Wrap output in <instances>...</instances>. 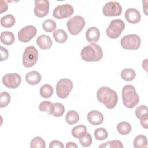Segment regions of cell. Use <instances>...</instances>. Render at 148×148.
<instances>
[{"mask_svg":"<svg viewBox=\"0 0 148 148\" xmlns=\"http://www.w3.org/2000/svg\"><path fill=\"white\" fill-rule=\"evenodd\" d=\"M135 115L138 119L140 120L144 117L148 116L147 108L146 105H141L138 106L135 109Z\"/></svg>","mask_w":148,"mask_h":148,"instance_id":"1f68e13d","label":"cell"},{"mask_svg":"<svg viewBox=\"0 0 148 148\" xmlns=\"http://www.w3.org/2000/svg\"><path fill=\"white\" fill-rule=\"evenodd\" d=\"M54 108V103H52L49 101H44L39 105V109L41 112H47L49 115L53 114Z\"/></svg>","mask_w":148,"mask_h":148,"instance_id":"cb8c5ba5","label":"cell"},{"mask_svg":"<svg viewBox=\"0 0 148 148\" xmlns=\"http://www.w3.org/2000/svg\"><path fill=\"white\" fill-rule=\"evenodd\" d=\"M140 122L142 127H143L145 129H147L148 124V116H146L141 119L140 120Z\"/></svg>","mask_w":148,"mask_h":148,"instance_id":"f35d334b","label":"cell"},{"mask_svg":"<svg viewBox=\"0 0 148 148\" xmlns=\"http://www.w3.org/2000/svg\"><path fill=\"white\" fill-rule=\"evenodd\" d=\"M36 44L38 46L43 50L49 49L53 45L52 40L49 36L46 35H41L36 39Z\"/></svg>","mask_w":148,"mask_h":148,"instance_id":"2e32d148","label":"cell"},{"mask_svg":"<svg viewBox=\"0 0 148 148\" xmlns=\"http://www.w3.org/2000/svg\"><path fill=\"white\" fill-rule=\"evenodd\" d=\"M0 9H1V13H3L4 12H6L8 9V5L6 3V2H5L3 0L1 1V6H0Z\"/></svg>","mask_w":148,"mask_h":148,"instance_id":"ab89813d","label":"cell"},{"mask_svg":"<svg viewBox=\"0 0 148 148\" xmlns=\"http://www.w3.org/2000/svg\"><path fill=\"white\" fill-rule=\"evenodd\" d=\"M80 56L82 60L86 62H96L102 58L103 52L98 45L92 43L82 49Z\"/></svg>","mask_w":148,"mask_h":148,"instance_id":"7a4b0ae2","label":"cell"},{"mask_svg":"<svg viewBox=\"0 0 148 148\" xmlns=\"http://www.w3.org/2000/svg\"><path fill=\"white\" fill-rule=\"evenodd\" d=\"M97 98L109 109H113L117 105L118 97L116 91L106 86L100 87L97 92Z\"/></svg>","mask_w":148,"mask_h":148,"instance_id":"6da1fadb","label":"cell"},{"mask_svg":"<svg viewBox=\"0 0 148 148\" xmlns=\"http://www.w3.org/2000/svg\"><path fill=\"white\" fill-rule=\"evenodd\" d=\"M1 42L6 45H12L14 42V34L10 31H3L0 36Z\"/></svg>","mask_w":148,"mask_h":148,"instance_id":"d6986e66","label":"cell"},{"mask_svg":"<svg viewBox=\"0 0 148 148\" xmlns=\"http://www.w3.org/2000/svg\"><path fill=\"white\" fill-rule=\"evenodd\" d=\"M99 148H123V145L121 142L119 140L108 141L99 146Z\"/></svg>","mask_w":148,"mask_h":148,"instance_id":"f1b7e54d","label":"cell"},{"mask_svg":"<svg viewBox=\"0 0 148 148\" xmlns=\"http://www.w3.org/2000/svg\"><path fill=\"white\" fill-rule=\"evenodd\" d=\"M136 76V73L131 68H125L121 72V78L125 81L133 80Z\"/></svg>","mask_w":148,"mask_h":148,"instance_id":"4316f807","label":"cell"},{"mask_svg":"<svg viewBox=\"0 0 148 148\" xmlns=\"http://www.w3.org/2000/svg\"><path fill=\"white\" fill-rule=\"evenodd\" d=\"M56 23L51 19L46 20L42 24V27L43 29L47 32H51L56 29Z\"/></svg>","mask_w":148,"mask_h":148,"instance_id":"f546056e","label":"cell"},{"mask_svg":"<svg viewBox=\"0 0 148 148\" xmlns=\"http://www.w3.org/2000/svg\"><path fill=\"white\" fill-rule=\"evenodd\" d=\"M38 51L33 46H29L24 50L22 61L23 65L26 68L33 66L37 62Z\"/></svg>","mask_w":148,"mask_h":148,"instance_id":"277c9868","label":"cell"},{"mask_svg":"<svg viewBox=\"0 0 148 148\" xmlns=\"http://www.w3.org/2000/svg\"><path fill=\"white\" fill-rule=\"evenodd\" d=\"M100 37L99 30L95 27L89 28L86 32V38L87 40L90 43L97 42Z\"/></svg>","mask_w":148,"mask_h":148,"instance_id":"e0dca14e","label":"cell"},{"mask_svg":"<svg viewBox=\"0 0 148 148\" xmlns=\"http://www.w3.org/2000/svg\"><path fill=\"white\" fill-rule=\"evenodd\" d=\"M21 82V78L20 75L16 73H7L2 77V82L3 84L9 88H17Z\"/></svg>","mask_w":148,"mask_h":148,"instance_id":"7c38bea8","label":"cell"},{"mask_svg":"<svg viewBox=\"0 0 148 148\" xmlns=\"http://www.w3.org/2000/svg\"><path fill=\"white\" fill-rule=\"evenodd\" d=\"M87 120L93 125H98L103 121V116L100 112L94 110L90 111L87 114Z\"/></svg>","mask_w":148,"mask_h":148,"instance_id":"9a60e30c","label":"cell"},{"mask_svg":"<svg viewBox=\"0 0 148 148\" xmlns=\"http://www.w3.org/2000/svg\"><path fill=\"white\" fill-rule=\"evenodd\" d=\"M147 59H145L142 62V67L145 69V71H147Z\"/></svg>","mask_w":148,"mask_h":148,"instance_id":"b9f144b4","label":"cell"},{"mask_svg":"<svg viewBox=\"0 0 148 148\" xmlns=\"http://www.w3.org/2000/svg\"><path fill=\"white\" fill-rule=\"evenodd\" d=\"M133 145L135 148H144L147 146V140L146 137L143 135L136 136L134 140Z\"/></svg>","mask_w":148,"mask_h":148,"instance_id":"484cf974","label":"cell"},{"mask_svg":"<svg viewBox=\"0 0 148 148\" xmlns=\"http://www.w3.org/2000/svg\"><path fill=\"white\" fill-rule=\"evenodd\" d=\"M73 88L72 82L67 78L61 79L56 84V94L60 98H66Z\"/></svg>","mask_w":148,"mask_h":148,"instance_id":"ba28073f","label":"cell"},{"mask_svg":"<svg viewBox=\"0 0 148 148\" xmlns=\"http://www.w3.org/2000/svg\"><path fill=\"white\" fill-rule=\"evenodd\" d=\"M40 74L35 71L28 72L25 75V80L28 84L30 85L38 84L41 80Z\"/></svg>","mask_w":148,"mask_h":148,"instance_id":"ac0fdd59","label":"cell"},{"mask_svg":"<svg viewBox=\"0 0 148 148\" xmlns=\"http://www.w3.org/2000/svg\"><path fill=\"white\" fill-rule=\"evenodd\" d=\"M10 102V95L5 91L0 94V107L4 108L7 106Z\"/></svg>","mask_w":148,"mask_h":148,"instance_id":"836d02e7","label":"cell"},{"mask_svg":"<svg viewBox=\"0 0 148 148\" xmlns=\"http://www.w3.org/2000/svg\"><path fill=\"white\" fill-rule=\"evenodd\" d=\"M53 87L48 84L43 85L40 88V94L44 98H50L53 94Z\"/></svg>","mask_w":148,"mask_h":148,"instance_id":"83f0119b","label":"cell"},{"mask_svg":"<svg viewBox=\"0 0 148 148\" xmlns=\"http://www.w3.org/2000/svg\"><path fill=\"white\" fill-rule=\"evenodd\" d=\"M30 147L31 148H45L46 147L45 141L42 138L36 136L31 140Z\"/></svg>","mask_w":148,"mask_h":148,"instance_id":"4dcf8cb0","label":"cell"},{"mask_svg":"<svg viewBox=\"0 0 148 148\" xmlns=\"http://www.w3.org/2000/svg\"><path fill=\"white\" fill-rule=\"evenodd\" d=\"M124 17L127 21L131 24H136L140 21L141 15L140 12L136 9L129 8L125 12Z\"/></svg>","mask_w":148,"mask_h":148,"instance_id":"5bb4252c","label":"cell"},{"mask_svg":"<svg viewBox=\"0 0 148 148\" xmlns=\"http://www.w3.org/2000/svg\"><path fill=\"white\" fill-rule=\"evenodd\" d=\"M131 124L127 121H122L119 123L117 125V130L119 134L123 135H128L131 131Z\"/></svg>","mask_w":148,"mask_h":148,"instance_id":"603a6c76","label":"cell"},{"mask_svg":"<svg viewBox=\"0 0 148 148\" xmlns=\"http://www.w3.org/2000/svg\"><path fill=\"white\" fill-rule=\"evenodd\" d=\"M9 56V53L6 48L1 46V61H5L7 60Z\"/></svg>","mask_w":148,"mask_h":148,"instance_id":"8d00e7d4","label":"cell"},{"mask_svg":"<svg viewBox=\"0 0 148 148\" xmlns=\"http://www.w3.org/2000/svg\"><path fill=\"white\" fill-rule=\"evenodd\" d=\"M54 112L53 114V116L57 117L62 116L65 112L64 106L61 103L56 102L54 103Z\"/></svg>","mask_w":148,"mask_h":148,"instance_id":"d590c367","label":"cell"},{"mask_svg":"<svg viewBox=\"0 0 148 148\" xmlns=\"http://www.w3.org/2000/svg\"><path fill=\"white\" fill-rule=\"evenodd\" d=\"M125 28L124 21L120 19H115L111 21L106 28L107 36L111 39L117 38Z\"/></svg>","mask_w":148,"mask_h":148,"instance_id":"8992f818","label":"cell"},{"mask_svg":"<svg viewBox=\"0 0 148 148\" xmlns=\"http://www.w3.org/2000/svg\"><path fill=\"white\" fill-rule=\"evenodd\" d=\"M49 12V2L47 0H35L34 14L38 17H43Z\"/></svg>","mask_w":148,"mask_h":148,"instance_id":"4fadbf2b","label":"cell"},{"mask_svg":"<svg viewBox=\"0 0 148 148\" xmlns=\"http://www.w3.org/2000/svg\"><path fill=\"white\" fill-rule=\"evenodd\" d=\"M95 138L98 140H103L107 138L108 133L104 128H98L94 131Z\"/></svg>","mask_w":148,"mask_h":148,"instance_id":"d6a6232c","label":"cell"},{"mask_svg":"<svg viewBox=\"0 0 148 148\" xmlns=\"http://www.w3.org/2000/svg\"><path fill=\"white\" fill-rule=\"evenodd\" d=\"M37 29L35 27L29 25L21 29L17 34L18 40L23 43L30 41L36 34Z\"/></svg>","mask_w":148,"mask_h":148,"instance_id":"8fae6325","label":"cell"},{"mask_svg":"<svg viewBox=\"0 0 148 148\" xmlns=\"http://www.w3.org/2000/svg\"><path fill=\"white\" fill-rule=\"evenodd\" d=\"M53 36L56 42L59 43H65L68 39V35L65 31L62 29H58L54 31Z\"/></svg>","mask_w":148,"mask_h":148,"instance_id":"ffe728a7","label":"cell"},{"mask_svg":"<svg viewBox=\"0 0 148 148\" xmlns=\"http://www.w3.org/2000/svg\"><path fill=\"white\" fill-rule=\"evenodd\" d=\"M85 20L82 16H75L69 18L67 23V28L71 35L79 34L85 26Z\"/></svg>","mask_w":148,"mask_h":148,"instance_id":"5b68a950","label":"cell"},{"mask_svg":"<svg viewBox=\"0 0 148 148\" xmlns=\"http://www.w3.org/2000/svg\"><path fill=\"white\" fill-rule=\"evenodd\" d=\"M65 147L66 148H71V147H76V148H77L78 146L75 143L72 142H69L66 143V145Z\"/></svg>","mask_w":148,"mask_h":148,"instance_id":"60d3db41","label":"cell"},{"mask_svg":"<svg viewBox=\"0 0 148 148\" xmlns=\"http://www.w3.org/2000/svg\"><path fill=\"white\" fill-rule=\"evenodd\" d=\"M65 120L69 124L72 125L76 124L79 120V115L78 113L75 110H69L66 114Z\"/></svg>","mask_w":148,"mask_h":148,"instance_id":"7402d4cb","label":"cell"},{"mask_svg":"<svg viewBox=\"0 0 148 148\" xmlns=\"http://www.w3.org/2000/svg\"><path fill=\"white\" fill-rule=\"evenodd\" d=\"M79 140L80 145L83 147H88L92 142V139L90 134L87 132L83 136L79 138Z\"/></svg>","mask_w":148,"mask_h":148,"instance_id":"e575fe53","label":"cell"},{"mask_svg":"<svg viewBox=\"0 0 148 148\" xmlns=\"http://www.w3.org/2000/svg\"><path fill=\"white\" fill-rule=\"evenodd\" d=\"M64 147L63 143L57 140H54L51 141L49 145V148H53V147H58V148H63Z\"/></svg>","mask_w":148,"mask_h":148,"instance_id":"74e56055","label":"cell"},{"mask_svg":"<svg viewBox=\"0 0 148 148\" xmlns=\"http://www.w3.org/2000/svg\"><path fill=\"white\" fill-rule=\"evenodd\" d=\"M87 132V128L83 125H79L74 127L71 131L72 135L76 138H80Z\"/></svg>","mask_w":148,"mask_h":148,"instance_id":"d4e9b609","label":"cell"},{"mask_svg":"<svg viewBox=\"0 0 148 148\" xmlns=\"http://www.w3.org/2000/svg\"><path fill=\"white\" fill-rule=\"evenodd\" d=\"M74 12L73 8L69 4L58 5L53 10V16L57 19H63L69 17Z\"/></svg>","mask_w":148,"mask_h":148,"instance_id":"9c48e42d","label":"cell"},{"mask_svg":"<svg viewBox=\"0 0 148 148\" xmlns=\"http://www.w3.org/2000/svg\"><path fill=\"white\" fill-rule=\"evenodd\" d=\"M140 44V38L136 34L125 35L120 40L121 46L126 50H137L139 48Z\"/></svg>","mask_w":148,"mask_h":148,"instance_id":"52a82bcc","label":"cell"},{"mask_svg":"<svg viewBox=\"0 0 148 148\" xmlns=\"http://www.w3.org/2000/svg\"><path fill=\"white\" fill-rule=\"evenodd\" d=\"M121 95L123 103L127 108H133L139 103V95L132 85H125L122 88Z\"/></svg>","mask_w":148,"mask_h":148,"instance_id":"3957f363","label":"cell"},{"mask_svg":"<svg viewBox=\"0 0 148 148\" xmlns=\"http://www.w3.org/2000/svg\"><path fill=\"white\" fill-rule=\"evenodd\" d=\"M15 18L12 14H8L1 17V24L5 28H10L15 24Z\"/></svg>","mask_w":148,"mask_h":148,"instance_id":"44dd1931","label":"cell"},{"mask_svg":"<svg viewBox=\"0 0 148 148\" xmlns=\"http://www.w3.org/2000/svg\"><path fill=\"white\" fill-rule=\"evenodd\" d=\"M102 12L105 16H118L122 12V7L117 2H108L103 6Z\"/></svg>","mask_w":148,"mask_h":148,"instance_id":"30bf717a","label":"cell"}]
</instances>
